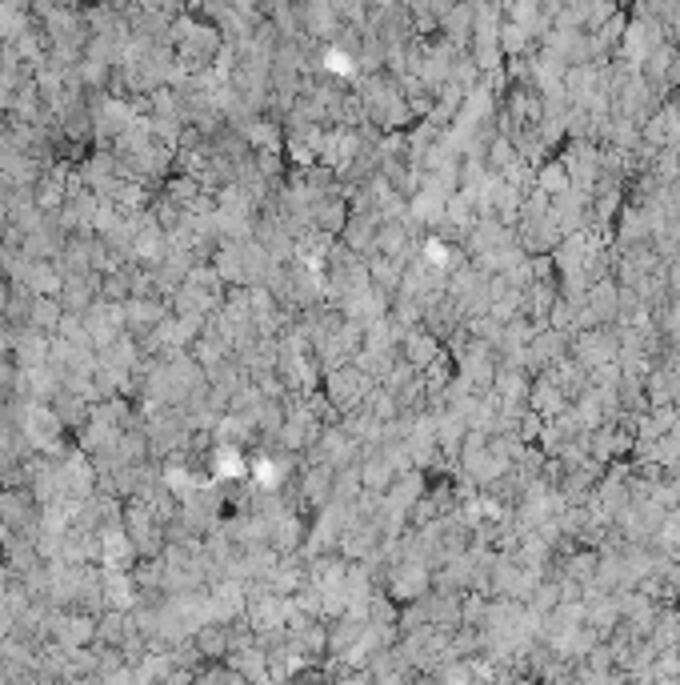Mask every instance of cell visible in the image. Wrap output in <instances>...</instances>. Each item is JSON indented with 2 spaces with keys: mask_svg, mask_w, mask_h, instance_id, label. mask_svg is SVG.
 I'll return each instance as SVG.
<instances>
[{
  "mask_svg": "<svg viewBox=\"0 0 680 685\" xmlns=\"http://www.w3.org/2000/svg\"><path fill=\"white\" fill-rule=\"evenodd\" d=\"M529 409L541 417V421H553V417H560V413L569 409V397L560 393L557 386H553V377L541 374L532 377V389H529Z\"/></svg>",
  "mask_w": 680,
  "mask_h": 685,
  "instance_id": "10",
  "label": "cell"
},
{
  "mask_svg": "<svg viewBox=\"0 0 680 685\" xmlns=\"http://www.w3.org/2000/svg\"><path fill=\"white\" fill-rule=\"evenodd\" d=\"M396 353H400V362H405L408 369L424 374V369L441 362L448 350H445V341H441V337L429 333L424 325H417V329H405V333H400V345H396Z\"/></svg>",
  "mask_w": 680,
  "mask_h": 685,
  "instance_id": "5",
  "label": "cell"
},
{
  "mask_svg": "<svg viewBox=\"0 0 680 685\" xmlns=\"http://www.w3.org/2000/svg\"><path fill=\"white\" fill-rule=\"evenodd\" d=\"M372 389H381V386H376L372 377L360 374L357 365L333 369V374H324V381H321V393L336 417H353L357 409H364V401L372 397Z\"/></svg>",
  "mask_w": 680,
  "mask_h": 685,
  "instance_id": "1",
  "label": "cell"
},
{
  "mask_svg": "<svg viewBox=\"0 0 680 685\" xmlns=\"http://www.w3.org/2000/svg\"><path fill=\"white\" fill-rule=\"evenodd\" d=\"M348 217H353V209H348V193H329V197H321L317 205H312V229L333 241H341Z\"/></svg>",
  "mask_w": 680,
  "mask_h": 685,
  "instance_id": "8",
  "label": "cell"
},
{
  "mask_svg": "<svg viewBox=\"0 0 680 685\" xmlns=\"http://www.w3.org/2000/svg\"><path fill=\"white\" fill-rule=\"evenodd\" d=\"M384 594L396 601V606H412L433 594V570H424L421 561H396L384 574Z\"/></svg>",
  "mask_w": 680,
  "mask_h": 685,
  "instance_id": "3",
  "label": "cell"
},
{
  "mask_svg": "<svg viewBox=\"0 0 680 685\" xmlns=\"http://www.w3.org/2000/svg\"><path fill=\"white\" fill-rule=\"evenodd\" d=\"M21 437H25L28 449H40V453H57L64 437V421L52 413V405H25V417H21Z\"/></svg>",
  "mask_w": 680,
  "mask_h": 685,
  "instance_id": "4",
  "label": "cell"
},
{
  "mask_svg": "<svg viewBox=\"0 0 680 685\" xmlns=\"http://www.w3.org/2000/svg\"><path fill=\"white\" fill-rule=\"evenodd\" d=\"M121 309H124V329H133L136 337H149L169 317V305L157 297H128Z\"/></svg>",
  "mask_w": 680,
  "mask_h": 685,
  "instance_id": "9",
  "label": "cell"
},
{
  "mask_svg": "<svg viewBox=\"0 0 680 685\" xmlns=\"http://www.w3.org/2000/svg\"><path fill=\"white\" fill-rule=\"evenodd\" d=\"M569 173H565V164L560 157H548V161L536 164V173H532V193H541V197H560V193H569Z\"/></svg>",
  "mask_w": 680,
  "mask_h": 685,
  "instance_id": "11",
  "label": "cell"
},
{
  "mask_svg": "<svg viewBox=\"0 0 680 685\" xmlns=\"http://www.w3.org/2000/svg\"><path fill=\"white\" fill-rule=\"evenodd\" d=\"M140 558L133 546V537L124 534V525H109L100 529V565L104 574H128V565Z\"/></svg>",
  "mask_w": 680,
  "mask_h": 685,
  "instance_id": "7",
  "label": "cell"
},
{
  "mask_svg": "<svg viewBox=\"0 0 680 685\" xmlns=\"http://www.w3.org/2000/svg\"><path fill=\"white\" fill-rule=\"evenodd\" d=\"M569 357L581 365L584 374L605 369V365H617V357H620L617 329H584V333H577L569 341Z\"/></svg>",
  "mask_w": 680,
  "mask_h": 685,
  "instance_id": "2",
  "label": "cell"
},
{
  "mask_svg": "<svg viewBox=\"0 0 680 685\" xmlns=\"http://www.w3.org/2000/svg\"><path fill=\"white\" fill-rule=\"evenodd\" d=\"M333 486H336L333 469H324V465H305V469L297 474L300 505H305L309 513L329 510V501H333Z\"/></svg>",
  "mask_w": 680,
  "mask_h": 685,
  "instance_id": "6",
  "label": "cell"
}]
</instances>
